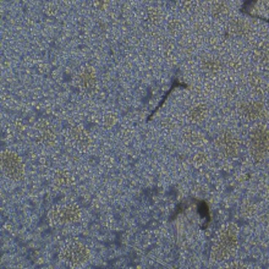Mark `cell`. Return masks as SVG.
Returning <instances> with one entry per match:
<instances>
[{
	"label": "cell",
	"instance_id": "ac0fdd59",
	"mask_svg": "<svg viewBox=\"0 0 269 269\" xmlns=\"http://www.w3.org/2000/svg\"><path fill=\"white\" fill-rule=\"evenodd\" d=\"M150 19L154 22H157L158 20H159V16H158V10H156V9H151L150 10Z\"/></svg>",
	"mask_w": 269,
	"mask_h": 269
},
{
	"label": "cell",
	"instance_id": "8fae6325",
	"mask_svg": "<svg viewBox=\"0 0 269 269\" xmlns=\"http://www.w3.org/2000/svg\"><path fill=\"white\" fill-rule=\"evenodd\" d=\"M229 30L233 34H236V36H247V34H250L251 27L244 20L235 19L230 22Z\"/></svg>",
	"mask_w": 269,
	"mask_h": 269
},
{
	"label": "cell",
	"instance_id": "6da1fadb",
	"mask_svg": "<svg viewBox=\"0 0 269 269\" xmlns=\"http://www.w3.org/2000/svg\"><path fill=\"white\" fill-rule=\"evenodd\" d=\"M238 248V228L234 224H228L218 233L212 246V259L225 261L235 253Z\"/></svg>",
	"mask_w": 269,
	"mask_h": 269
},
{
	"label": "cell",
	"instance_id": "8992f818",
	"mask_svg": "<svg viewBox=\"0 0 269 269\" xmlns=\"http://www.w3.org/2000/svg\"><path fill=\"white\" fill-rule=\"evenodd\" d=\"M217 147L220 154H223L225 158H233L236 157L239 153V142L236 137L234 136L233 132L230 131H223L218 136Z\"/></svg>",
	"mask_w": 269,
	"mask_h": 269
},
{
	"label": "cell",
	"instance_id": "9a60e30c",
	"mask_svg": "<svg viewBox=\"0 0 269 269\" xmlns=\"http://www.w3.org/2000/svg\"><path fill=\"white\" fill-rule=\"evenodd\" d=\"M202 67H203L206 71L210 72V74H214V72H217L218 70L220 69V64H219L215 59H212V58H209V59H206L203 61V64H202Z\"/></svg>",
	"mask_w": 269,
	"mask_h": 269
},
{
	"label": "cell",
	"instance_id": "30bf717a",
	"mask_svg": "<svg viewBox=\"0 0 269 269\" xmlns=\"http://www.w3.org/2000/svg\"><path fill=\"white\" fill-rule=\"evenodd\" d=\"M71 137L72 140H74L75 145L77 146L80 150H87V148H88L91 140L86 131L81 126H75L71 128Z\"/></svg>",
	"mask_w": 269,
	"mask_h": 269
},
{
	"label": "cell",
	"instance_id": "d6986e66",
	"mask_svg": "<svg viewBox=\"0 0 269 269\" xmlns=\"http://www.w3.org/2000/svg\"><path fill=\"white\" fill-rule=\"evenodd\" d=\"M108 5V2H96L95 7H101L99 9H105Z\"/></svg>",
	"mask_w": 269,
	"mask_h": 269
},
{
	"label": "cell",
	"instance_id": "5bb4252c",
	"mask_svg": "<svg viewBox=\"0 0 269 269\" xmlns=\"http://www.w3.org/2000/svg\"><path fill=\"white\" fill-rule=\"evenodd\" d=\"M55 181H57L58 186H70L71 185V175L67 171H58L57 176H55Z\"/></svg>",
	"mask_w": 269,
	"mask_h": 269
},
{
	"label": "cell",
	"instance_id": "4fadbf2b",
	"mask_svg": "<svg viewBox=\"0 0 269 269\" xmlns=\"http://www.w3.org/2000/svg\"><path fill=\"white\" fill-rule=\"evenodd\" d=\"M227 13H228V7H227V4H225V3L217 2V3H214V4H213L212 14L215 17L220 19V17L227 15Z\"/></svg>",
	"mask_w": 269,
	"mask_h": 269
},
{
	"label": "cell",
	"instance_id": "277c9868",
	"mask_svg": "<svg viewBox=\"0 0 269 269\" xmlns=\"http://www.w3.org/2000/svg\"><path fill=\"white\" fill-rule=\"evenodd\" d=\"M2 169L11 180H21L23 177V163L14 152H3Z\"/></svg>",
	"mask_w": 269,
	"mask_h": 269
},
{
	"label": "cell",
	"instance_id": "5b68a950",
	"mask_svg": "<svg viewBox=\"0 0 269 269\" xmlns=\"http://www.w3.org/2000/svg\"><path fill=\"white\" fill-rule=\"evenodd\" d=\"M49 217L53 221L59 224H71L80 220L81 212L80 208L75 204H69V206L57 207L49 213Z\"/></svg>",
	"mask_w": 269,
	"mask_h": 269
},
{
	"label": "cell",
	"instance_id": "9c48e42d",
	"mask_svg": "<svg viewBox=\"0 0 269 269\" xmlns=\"http://www.w3.org/2000/svg\"><path fill=\"white\" fill-rule=\"evenodd\" d=\"M78 82H80V87L83 91H92L95 88L96 83H97L95 69H93V67H86V69L81 72Z\"/></svg>",
	"mask_w": 269,
	"mask_h": 269
},
{
	"label": "cell",
	"instance_id": "7c38bea8",
	"mask_svg": "<svg viewBox=\"0 0 269 269\" xmlns=\"http://www.w3.org/2000/svg\"><path fill=\"white\" fill-rule=\"evenodd\" d=\"M207 116V108L206 105L198 104L195 108H192L190 112V119L194 122H202Z\"/></svg>",
	"mask_w": 269,
	"mask_h": 269
},
{
	"label": "cell",
	"instance_id": "ba28073f",
	"mask_svg": "<svg viewBox=\"0 0 269 269\" xmlns=\"http://www.w3.org/2000/svg\"><path fill=\"white\" fill-rule=\"evenodd\" d=\"M37 128L39 130V142H42L44 146H54L55 142H57V136H55V132L53 131V128L51 125H49L48 121L46 120H40L38 122Z\"/></svg>",
	"mask_w": 269,
	"mask_h": 269
},
{
	"label": "cell",
	"instance_id": "2e32d148",
	"mask_svg": "<svg viewBox=\"0 0 269 269\" xmlns=\"http://www.w3.org/2000/svg\"><path fill=\"white\" fill-rule=\"evenodd\" d=\"M184 139L189 143H191V145H198L204 140L200 133L195 132V131H186L185 134H184Z\"/></svg>",
	"mask_w": 269,
	"mask_h": 269
},
{
	"label": "cell",
	"instance_id": "3957f363",
	"mask_svg": "<svg viewBox=\"0 0 269 269\" xmlns=\"http://www.w3.org/2000/svg\"><path fill=\"white\" fill-rule=\"evenodd\" d=\"M268 130L264 125H258L251 131L250 134V151L251 156L254 158V160L259 162L263 160V158L268 153Z\"/></svg>",
	"mask_w": 269,
	"mask_h": 269
},
{
	"label": "cell",
	"instance_id": "e0dca14e",
	"mask_svg": "<svg viewBox=\"0 0 269 269\" xmlns=\"http://www.w3.org/2000/svg\"><path fill=\"white\" fill-rule=\"evenodd\" d=\"M251 87L254 92H258V91H262V80L258 77L257 75H252L251 76Z\"/></svg>",
	"mask_w": 269,
	"mask_h": 269
},
{
	"label": "cell",
	"instance_id": "7a4b0ae2",
	"mask_svg": "<svg viewBox=\"0 0 269 269\" xmlns=\"http://www.w3.org/2000/svg\"><path fill=\"white\" fill-rule=\"evenodd\" d=\"M89 258L88 248L78 241H70L61 248L60 259L70 267H78Z\"/></svg>",
	"mask_w": 269,
	"mask_h": 269
},
{
	"label": "cell",
	"instance_id": "52a82bcc",
	"mask_svg": "<svg viewBox=\"0 0 269 269\" xmlns=\"http://www.w3.org/2000/svg\"><path fill=\"white\" fill-rule=\"evenodd\" d=\"M242 118L247 120L261 119L264 114V107L261 102H246L240 105L239 109Z\"/></svg>",
	"mask_w": 269,
	"mask_h": 269
}]
</instances>
